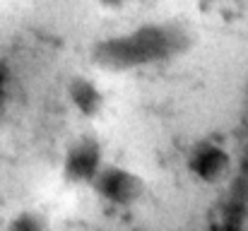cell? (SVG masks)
<instances>
[{
    "mask_svg": "<svg viewBox=\"0 0 248 231\" xmlns=\"http://www.w3.org/2000/svg\"><path fill=\"white\" fill-rule=\"evenodd\" d=\"M188 44H190V36L183 27L173 22H150L125 34L99 41L92 56L101 68L135 70V68L159 65L181 56L188 48Z\"/></svg>",
    "mask_w": 248,
    "mask_h": 231,
    "instance_id": "1",
    "label": "cell"
},
{
    "mask_svg": "<svg viewBox=\"0 0 248 231\" xmlns=\"http://www.w3.org/2000/svg\"><path fill=\"white\" fill-rule=\"evenodd\" d=\"M92 188L104 202H108L113 207H130L145 193L142 178L135 171H130L125 166H116V164H108V166L104 164L101 171L94 176Z\"/></svg>",
    "mask_w": 248,
    "mask_h": 231,
    "instance_id": "2",
    "label": "cell"
},
{
    "mask_svg": "<svg viewBox=\"0 0 248 231\" xmlns=\"http://www.w3.org/2000/svg\"><path fill=\"white\" fill-rule=\"evenodd\" d=\"M101 166H104V154H101V145L94 138L75 140L63 156V176L68 183L75 185H92Z\"/></svg>",
    "mask_w": 248,
    "mask_h": 231,
    "instance_id": "3",
    "label": "cell"
},
{
    "mask_svg": "<svg viewBox=\"0 0 248 231\" xmlns=\"http://www.w3.org/2000/svg\"><path fill=\"white\" fill-rule=\"evenodd\" d=\"M186 164H188V171L198 181H202V183H219L229 173V169H232V156H229V152L219 142L205 140L198 147H193V152L188 154Z\"/></svg>",
    "mask_w": 248,
    "mask_h": 231,
    "instance_id": "4",
    "label": "cell"
},
{
    "mask_svg": "<svg viewBox=\"0 0 248 231\" xmlns=\"http://www.w3.org/2000/svg\"><path fill=\"white\" fill-rule=\"evenodd\" d=\"M65 94H68V101L73 104V108L80 116L94 118L104 108V92L89 77H73L65 87Z\"/></svg>",
    "mask_w": 248,
    "mask_h": 231,
    "instance_id": "5",
    "label": "cell"
},
{
    "mask_svg": "<svg viewBox=\"0 0 248 231\" xmlns=\"http://www.w3.org/2000/svg\"><path fill=\"white\" fill-rule=\"evenodd\" d=\"M5 231H46V219H44V215H39L34 210H24V212H17L7 222Z\"/></svg>",
    "mask_w": 248,
    "mask_h": 231,
    "instance_id": "6",
    "label": "cell"
},
{
    "mask_svg": "<svg viewBox=\"0 0 248 231\" xmlns=\"http://www.w3.org/2000/svg\"><path fill=\"white\" fill-rule=\"evenodd\" d=\"M104 7H121V5H125L128 0H99Z\"/></svg>",
    "mask_w": 248,
    "mask_h": 231,
    "instance_id": "7",
    "label": "cell"
},
{
    "mask_svg": "<svg viewBox=\"0 0 248 231\" xmlns=\"http://www.w3.org/2000/svg\"><path fill=\"white\" fill-rule=\"evenodd\" d=\"M205 2H219V0H205Z\"/></svg>",
    "mask_w": 248,
    "mask_h": 231,
    "instance_id": "8",
    "label": "cell"
}]
</instances>
